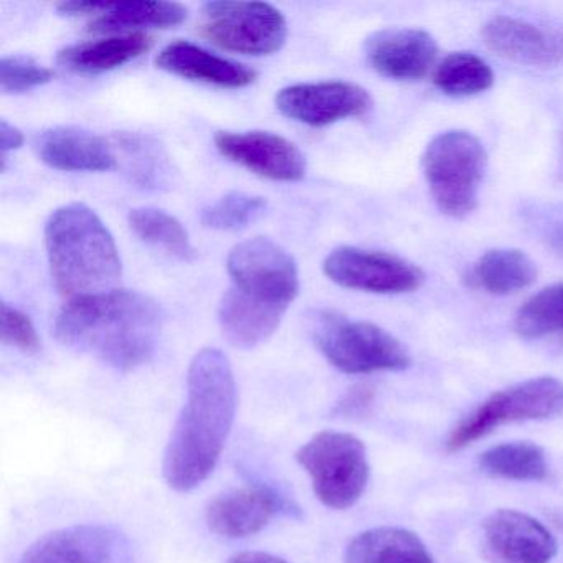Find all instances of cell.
I'll return each instance as SVG.
<instances>
[{
	"instance_id": "cell-12",
	"label": "cell",
	"mask_w": 563,
	"mask_h": 563,
	"mask_svg": "<svg viewBox=\"0 0 563 563\" xmlns=\"http://www.w3.org/2000/svg\"><path fill=\"white\" fill-rule=\"evenodd\" d=\"M227 159L276 183H298L306 176V157L296 144L269 131H219L213 137Z\"/></svg>"
},
{
	"instance_id": "cell-10",
	"label": "cell",
	"mask_w": 563,
	"mask_h": 563,
	"mask_svg": "<svg viewBox=\"0 0 563 563\" xmlns=\"http://www.w3.org/2000/svg\"><path fill=\"white\" fill-rule=\"evenodd\" d=\"M325 276L342 288L375 295H404L423 286L420 266L390 253L341 246L329 253L322 265Z\"/></svg>"
},
{
	"instance_id": "cell-11",
	"label": "cell",
	"mask_w": 563,
	"mask_h": 563,
	"mask_svg": "<svg viewBox=\"0 0 563 563\" xmlns=\"http://www.w3.org/2000/svg\"><path fill=\"white\" fill-rule=\"evenodd\" d=\"M276 108L289 120L324 128L364 117L372 108V98L365 88L351 81H318L283 88L276 95Z\"/></svg>"
},
{
	"instance_id": "cell-25",
	"label": "cell",
	"mask_w": 563,
	"mask_h": 563,
	"mask_svg": "<svg viewBox=\"0 0 563 563\" xmlns=\"http://www.w3.org/2000/svg\"><path fill=\"white\" fill-rule=\"evenodd\" d=\"M111 144L117 154L118 166L123 164L128 176L137 186L144 189H161L170 183L173 167L169 156L153 137L121 133L113 137Z\"/></svg>"
},
{
	"instance_id": "cell-22",
	"label": "cell",
	"mask_w": 563,
	"mask_h": 563,
	"mask_svg": "<svg viewBox=\"0 0 563 563\" xmlns=\"http://www.w3.org/2000/svg\"><path fill=\"white\" fill-rule=\"evenodd\" d=\"M186 5L177 2H108L93 18L88 31L93 34H136L141 29H170L187 19Z\"/></svg>"
},
{
	"instance_id": "cell-16",
	"label": "cell",
	"mask_w": 563,
	"mask_h": 563,
	"mask_svg": "<svg viewBox=\"0 0 563 563\" xmlns=\"http://www.w3.org/2000/svg\"><path fill=\"white\" fill-rule=\"evenodd\" d=\"M437 55V41L423 29H384L365 41L368 65L391 80H420L433 67Z\"/></svg>"
},
{
	"instance_id": "cell-2",
	"label": "cell",
	"mask_w": 563,
	"mask_h": 563,
	"mask_svg": "<svg viewBox=\"0 0 563 563\" xmlns=\"http://www.w3.org/2000/svg\"><path fill=\"white\" fill-rule=\"evenodd\" d=\"M164 314L159 302L126 289L70 299L55 321L58 341L120 371L146 364L156 351Z\"/></svg>"
},
{
	"instance_id": "cell-13",
	"label": "cell",
	"mask_w": 563,
	"mask_h": 563,
	"mask_svg": "<svg viewBox=\"0 0 563 563\" xmlns=\"http://www.w3.org/2000/svg\"><path fill=\"white\" fill-rule=\"evenodd\" d=\"M124 533L101 523H81L55 530L25 550L19 563H123Z\"/></svg>"
},
{
	"instance_id": "cell-15",
	"label": "cell",
	"mask_w": 563,
	"mask_h": 563,
	"mask_svg": "<svg viewBox=\"0 0 563 563\" xmlns=\"http://www.w3.org/2000/svg\"><path fill=\"white\" fill-rule=\"evenodd\" d=\"M484 555L489 563H549L556 540L529 514L500 509L484 520Z\"/></svg>"
},
{
	"instance_id": "cell-26",
	"label": "cell",
	"mask_w": 563,
	"mask_h": 563,
	"mask_svg": "<svg viewBox=\"0 0 563 563\" xmlns=\"http://www.w3.org/2000/svg\"><path fill=\"white\" fill-rule=\"evenodd\" d=\"M484 473L507 481H543L549 476L545 453L530 441L497 444L479 457Z\"/></svg>"
},
{
	"instance_id": "cell-20",
	"label": "cell",
	"mask_w": 563,
	"mask_h": 563,
	"mask_svg": "<svg viewBox=\"0 0 563 563\" xmlns=\"http://www.w3.org/2000/svg\"><path fill=\"white\" fill-rule=\"evenodd\" d=\"M154 37L136 34L114 35L103 41L85 42L58 52L57 64L77 75H100L117 70L153 48Z\"/></svg>"
},
{
	"instance_id": "cell-8",
	"label": "cell",
	"mask_w": 563,
	"mask_h": 563,
	"mask_svg": "<svg viewBox=\"0 0 563 563\" xmlns=\"http://www.w3.org/2000/svg\"><path fill=\"white\" fill-rule=\"evenodd\" d=\"M199 32L223 51L266 57L282 51L288 24L282 11L266 2L219 0L203 5Z\"/></svg>"
},
{
	"instance_id": "cell-32",
	"label": "cell",
	"mask_w": 563,
	"mask_h": 563,
	"mask_svg": "<svg viewBox=\"0 0 563 563\" xmlns=\"http://www.w3.org/2000/svg\"><path fill=\"white\" fill-rule=\"evenodd\" d=\"M0 335L5 344L27 354H34L41 349V339L31 318L8 302L0 305Z\"/></svg>"
},
{
	"instance_id": "cell-6",
	"label": "cell",
	"mask_w": 563,
	"mask_h": 563,
	"mask_svg": "<svg viewBox=\"0 0 563 563\" xmlns=\"http://www.w3.org/2000/svg\"><path fill=\"white\" fill-rule=\"evenodd\" d=\"M296 461L311 477L316 497L329 509H349L367 489V450L354 434L321 431L296 451Z\"/></svg>"
},
{
	"instance_id": "cell-29",
	"label": "cell",
	"mask_w": 563,
	"mask_h": 563,
	"mask_svg": "<svg viewBox=\"0 0 563 563\" xmlns=\"http://www.w3.org/2000/svg\"><path fill=\"white\" fill-rule=\"evenodd\" d=\"M514 329L526 339L563 332V283L530 296L514 318Z\"/></svg>"
},
{
	"instance_id": "cell-17",
	"label": "cell",
	"mask_w": 563,
	"mask_h": 563,
	"mask_svg": "<svg viewBox=\"0 0 563 563\" xmlns=\"http://www.w3.org/2000/svg\"><path fill=\"white\" fill-rule=\"evenodd\" d=\"M283 507L285 500L266 487H240L220 494L209 504L207 526L217 536L243 539L265 529Z\"/></svg>"
},
{
	"instance_id": "cell-19",
	"label": "cell",
	"mask_w": 563,
	"mask_h": 563,
	"mask_svg": "<svg viewBox=\"0 0 563 563\" xmlns=\"http://www.w3.org/2000/svg\"><path fill=\"white\" fill-rule=\"evenodd\" d=\"M156 67L186 80L232 90L250 87L258 77L253 68L210 54L206 48L186 41L166 45L156 57Z\"/></svg>"
},
{
	"instance_id": "cell-28",
	"label": "cell",
	"mask_w": 563,
	"mask_h": 563,
	"mask_svg": "<svg viewBox=\"0 0 563 563\" xmlns=\"http://www.w3.org/2000/svg\"><path fill=\"white\" fill-rule=\"evenodd\" d=\"M433 84L448 97H474L493 87L494 74L489 65L477 55L471 52H454L438 65L433 74Z\"/></svg>"
},
{
	"instance_id": "cell-31",
	"label": "cell",
	"mask_w": 563,
	"mask_h": 563,
	"mask_svg": "<svg viewBox=\"0 0 563 563\" xmlns=\"http://www.w3.org/2000/svg\"><path fill=\"white\" fill-rule=\"evenodd\" d=\"M55 74L34 58L11 55L0 60V88L4 93H24L51 84Z\"/></svg>"
},
{
	"instance_id": "cell-1",
	"label": "cell",
	"mask_w": 563,
	"mask_h": 563,
	"mask_svg": "<svg viewBox=\"0 0 563 563\" xmlns=\"http://www.w3.org/2000/svg\"><path fill=\"white\" fill-rule=\"evenodd\" d=\"M236 413V382L229 357L202 349L190 362L187 401L164 453L167 486L189 493L216 470Z\"/></svg>"
},
{
	"instance_id": "cell-35",
	"label": "cell",
	"mask_w": 563,
	"mask_h": 563,
	"mask_svg": "<svg viewBox=\"0 0 563 563\" xmlns=\"http://www.w3.org/2000/svg\"><path fill=\"white\" fill-rule=\"evenodd\" d=\"M107 4L108 2H93V0H71V2L58 4L57 11L67 18H77V15L97 18L100 12L104 11Z\"/></svg>"
},
{
	"instance_id": "cell-14",
	"label": "cell",
	"mask_w": 563,
	"mask_h": 563,
	"mask_svg": "<svg viewBox=\"0 0 563 563\" xmlns=\"http://www.w3.org/2000/svg\"><path fill=\"white\" fill-rule=\"evenodd\" d=\"M481 37L494 54L514 64L533 68H555L563 64V27L494 15L483 25Z\"/></svg>"
},
{
	"instance_id": "cell-37",
	"label": "cell",
	"mask_w": 563,
	"mask_h": 563,
	"mask_svg": "<svg viewBox=\"0 0 563 563\" xmlns=\"http://www.w3.org/2000/svg\"><path fill=\"white\" fill-rule=\"evenodd\" d=\"M229 563H289L282 556L266 552H240L229 560Z\"/></svg>"
},
{
	"instance_id": "cell-34",
	"label": "cell",
	"mask_w": 563,
	"mask_h": 563,
	"mask_svg": "<svg viewBox=\"0 0 563 563\" xmlns=\"http://www.w3.org/2000/svg\"><path fill=\"white\" fill-rule=\"evenodd\" d=\"M540 229L550 246L563 255V210H550V212L542 213Z\"/></svg>"
},
{
	"instance_id": "cell-36",
	"label": "cell",
	"mask_w": 563,
	"mask_h": 563,
	"mask_svg": "<svg viewBox=\"0 0 563 563\" xmlns=\"http://www.w3.org/2000/svg\"><path fill=\"white\" fill-rule=\"evenodd\" d=\"M24 133L19 128L8 123L5 120L0 121V150H2V156L24 146Z\"/></svg>"
},
{
	"instance_id": "cell-38",
	"label": "cell",
	"mask_w": 563,
	"mask_h": 563,
	"mask_svg": "<svg viewBox=\"0 0 563 563\" xmlns=\"http://www.w3.org/2000/svg\"><path fill=\"white\" fill-rule=\"evenodd\" d=\"M559 179L563 183V136L562 143H560V157H559Z\"/></svg>"
},
{
	"instance_id": "cell-5",
	"label": "cell",
	"mask_w": 563,
	"mask_h": 563,
	"mask_svg": "<svg viewBox=\"0 0 563 563\" xmlns=\"http://www.w3.org/2000/svg\"><path fill=\"white\" fill-rule=\"evenodd\" d=\"M311 334L329 364L344 374L401 372L411 365L407 347L372 322L319 311L311 318Z\"/></svg>"
},
{
	"instance_id": "cell-27",
	"label": "cell",
	"mask_w": 563,
	"mask_h": 563,
	"mask_svg": "<svg viewBox=\"0 0 563 563\" xmlns=\"http://www.w3.org/2000/svg\"><path fill=\"white\" fill-rule=\"evenodd\" d=\"M130 227L144 243L164 250L180 262H192L197 256L183 223L164 210L153 207L131 210Z\"/></svg>"
},
{
	"instance_id": "cell-18",
	"label": "cell",
	"mask_w": 563,
	"mask_h": 563,
	"mask_svg": "<svg viewBox=\"0 0 563 563\" xmlns=\"http://www.w3.org/2000/svg\"><path fill=\"white\" fill-rule=\"evenodd\" d=\"M38 157L65 173H107L118 167L113 144L80 128H52L35 140Z\"/></svg>"
},
{
	"instance_id": "cell-21",
	"label": "cell",
	"mask_w": 563,
	"mask_h": 563,
	"mask_svg": "<svg viewBox=\"0 0 563 563\" xmlns=\"http://www.w3.org/2000/svg\"><path fill=\"white\" fill-rule=\"evenodd\" d=\"M285 312L255 305L230 288L220 301L219 322L230 344L239 349H253L278 331Z\"/></svg>"
},
{
	"instance_id": "cell-3",
	"label": "cell",
	"mask_w": 563,
	"mask_h": 563,
	"mask_svg": "<svg viewBox=\"0 0 563 563\" xmlns=\"http://www.w3.org/2000/svg\"><path fill=\"white\" fill-rule=\"evenodd\" d=\"M52 278L70 299L113 291L121 279L120 252L103 220L85 203H68L45 225Z\"/></svg>"
},
{
	"instance_id": "cell-23",
	"label": "cell",
	"mask_w": 563,
	"mask_h": 563,
	"mask_svg": "<svg viewBox=\"0 0 563 563\" xmlns=\"http://www.w3.org/2000/svg\"><path fill=\"white\" fill-rule=\"evenodd\" d=\"M345 563H434L427 545L410 530L378 527L355 537Z\"/></svg>"
},
{
	"instance_id": "cell-7",
	"label": "cell",
	"mask_w": 563,
	"mask_h": 563,
	"mask_svg": "<svg viewBox=\"0 0 563 563\" xmlns=\"http://www.w3.org/2000/svg\"><path fill=\"white\" fill-rule=\"evenodd\" d=\"M563 413V382L555 377L530 378L490 395L451 431L450 453L464 450L507 423L545 420Z\"/></svg>"
},
{
	"instance_id": "cell-4",
	"label": "cell",
	"mask_w": 563,
	"mask_h": 563,
	"mask_svg": "<svg viewBox=\"0 0 563 563\" xmlns=\"http://www.w3.org/2000/svg\"><path fill=\"white\" fill-rule=\"evenodd\" d=\"M421 164L431 197L444 216L464 219L476 210L487 154L474 134L461 130L438 134Z\"/></svg>"
},
{
	"instance_id": "cell-9",
	"label": "cell",
	"mask_w": 563,
	"mask_h": 563,
	"mask_svg": "<svg viewBox=\"0 0 563 563\" xmlns=\"http://www.w3.org/2000/svg\"><path fill=\"white\" fill-rule=\"evenodd\" d=\"M227 272L232 289L266 308L286 311L301 288L295 258L262 236L239 243L227 258Z\"/></svg>"
},
{
	"instance_id": "cell-24",
	"label": "cell",
	"mask_w": 563,
	"mask_h": 563,
	"mask_svg": "<svg viewBox=\"0 0 563 563\" xmlns=\"http://www.w3.org/2000/svg\"><path fill=\"white\" fill-rule=\"evenodd\" d=\"M467 279L487 295L510 296L536 283L537 266L520 250H489L474 263Z\"/></svg>"
},
{
	"instance_id": "cell-30",
	"label": "cell",
	"mask_w": 563,
	"mask_h": 563,
	"mask_svg": "<svg viewBox=\"0 0 563 563\" xmlns=\"http://www.w3.org/2000/svg\"><path fill=\"white\" fill-rule=\"evenodd\" d=\"M266 207L268 202L265 197L245 192L227 194L202 210L200 222L206 229L236 232L260 219L266 212Z\"/></svg>"
},
{
	"instance_id": "cell-33",
	"label": "cell",
	"mask_w": 563,
	"mask_h": 563,
	"mask_svg": "<svg viewBox=\"0 0 563 563\" xmlns=\"http://www.w3.org/2000/svg\"><path fill=\"white\" fill-rule=\"evenodd\" d=\"M374 395L375 391L371 385H355L339 401L335 413L341 417H355V415L364 413L374 400Z\"/></svg>"
}]
</instances>
